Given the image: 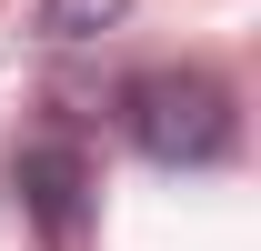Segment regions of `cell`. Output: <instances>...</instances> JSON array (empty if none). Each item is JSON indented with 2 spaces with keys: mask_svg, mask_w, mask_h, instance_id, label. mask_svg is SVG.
<instances>
[{
  "mask_svg": "<svg viewBox=\"0 0 261 251\" xmlns=\"http://www.w3.org/2000/svg\"><path fill=\"white\" fill-rule=\"evenodd\" d=\"M10 191H20V211L40 221V251H91V161L70 151V141H40V151L10 161Z\"/></svg>",
  "mask_w": 261,
  "mask_h": 251,
  "instance_id": "cell-2",
  "label": "cell"
},
{
  "mask_svg": "<svg viewBox=\"0 0 261 251\" xmlns=\"http://www.w3.org/2000/svg\"><path fill=\"white\" fill-rule=\"evenodd\" d=\"M121 131L141 161H161V171H201V161L231 151V91L211 81V70H141L121 91Z\"/></svg>",
  "mask_w": 261,
  "mask_h": 251,
  "instance_id": "cell-1",
  "label": "cell"
},
{
  "mask_svg": "<svg viewBox=\"0 0 261 251\" xmlns=\"http://www.w3.org/2000/svg\"><path fill=\"white\" fill-rule=\"evenodd\" d=\"M130 0H40V31L50 40H91V31H121Z\"/></svg>",
  "mask_w": 261,
  "mask_h": 251,
  "instance_id": "cell-3",
  "label": "cell"
}]
</instances>
